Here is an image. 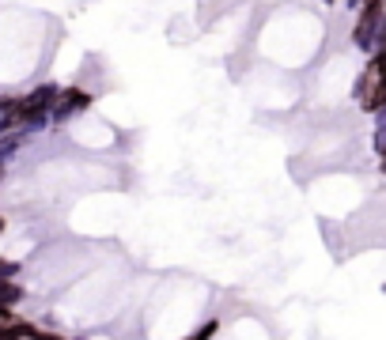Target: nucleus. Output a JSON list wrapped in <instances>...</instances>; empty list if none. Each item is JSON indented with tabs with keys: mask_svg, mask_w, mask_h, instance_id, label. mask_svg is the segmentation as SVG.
I'll return each instance as SVG.
<instances>
[{
	"mask_svg": "<svg viewBox=\"0 0 386 340\" xmlns=\"http://www.w3.org/2000/svg\"><path fill=\"white\" fill-rule=\"evenodd\" d=\"M0 227H4V223H0Z\"/></svg>",
	"mask_w": 386,
	"mask_h": 340,
	"instance_id": "20e7f679",
	"label": "nucleus"
},
{
	"mask_svg": "<svg viewBox=\"0 0 386 340\" xmlns=\"http://www.w3.org/2000/svg\"><path fill=\"white\" fill-rule=\"evenodd\" d=\"M64 98H69V102L61 106V114H64V110H76V106H87V95H84V91H69Z\"/></svg>",
	"mask_w": 386,
	"mask_h": 340,
	"instance_id": "f03ea898",
	"label": "nucleus"
},
{
	"mask_svg": "<svg viewBox=\"0 0 386 340\" xmlns=\"http://www.w3.org/2000/svg\"><path fill=\"white\" fill-rule=\"evenodd\" d=\"M12 329H16V317L8 314V310H0V336H8Z\"/></svg>",
	"mask_w": 386,
	"mask_h": 340,
	"instance_id": "7ed1b4c3",
	"label": "nucleus"
},
{
	"mask_svg": "<svg viewBox=\"0 0 386 340\" xmlns=\"http://www.w3.org/2000/svg\"><path fill=\"white\" fill-rule=\"evenodd\" d=\"M356 95H360V106L363 110H379L386 102V53L368 64V72H363Z\"/></svg>",
	"mask_w": 386,
	"mask_h": 340,
	"instance_id": "f257e3e1",
	"label": "nucleus"
}]
</instances>
